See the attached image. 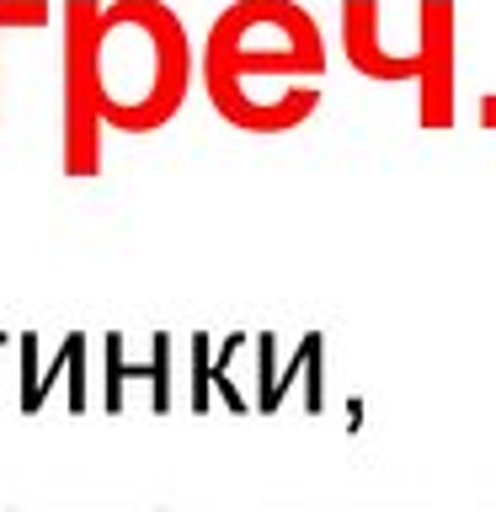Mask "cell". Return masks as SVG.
Segmentation results:
<instances>
[{
	"instance_id": "277c9868",
	"label": "cell",
	"mask_w": 496,
	"mask_h": 512,
	"mask_svg": "<svg viewBox=\"0 0 496 512\" xmlns=\"http://www.w3.org/2000/svg\"><path fill=\"white\" fill-rule=\"evenodd\" d=\"M107 0H64V48H59V166L64 176L102 171V102H96V22Z\"/></svg>"
},
{
	"instance_id": "52a82bcc",
	"label": "cell",
	"mask_w": 496,
	"mask_h": 512,
	"mask_svg": "<svg viewBox=\"0 0 496 512\" xmlns=\"http://www.w3.org/2000/svg\"><path fill=\"white\" fill-rule=\"evenodd\" d=\"M64 374H70V411H86V336H80V331L64 336L48 368H38L32 379H22V411H27V416L43 411L48 395H54V384H59Z\"/></svg>"
},
{
	"instance_id": "6da1fadb",
	"label": "cell",
	"mask_w": 496,
	"mask_h": 512,
	"mask_svg": "<svg viewBox=\"0 0 496 512\" xmlns=\"http://www.w3.org/2000/svg\"><path fill=\"white\" fill-rule=\"evenodd\" d=\"M198 70L214 112L240 134H294L326 102V38L299 0H230Z\"/></svg>"
},
{
	"instance_id": "9c48e42d",
	"label": "cell",
	"mask_w": 496,
	"mask_h": 512,
	"mask_svg": "<svg viewBox=\"0 0 496 512\" xmlns=\"http://www.w3.org/2000/svg\"><path fill=\"white\" fill-rule=\"evenodd\" d=\"M54 6L48 0H0V32L6 27H43Z\"/></svg>"
},
{
	"instance_id": "8992f818",
	"label": "cell",
	"mask_w": 496,
	"mask_h": 512,
	"mask_svg": "<svg viewBox=\"0 0 496 512\" xmlns=\"http://www.w3.org/2000/svg\"><path fill=\"white\" fill-rule=\"evenodd\" d=\"M102 342H107V411H123V384L128 379H150L155 411H171V336L166 331L155 336V358L144 368H134L123 358V336L118 331L102 336Z\"/></svg>"
},
{
	"instance_id": "3957f363",
	"label": "cell",
	"mask_w": 496,
	"mask_h": 512,
	"mask_svg": "<svg viewBox=\"0 0 496 512\" xmlns=\"http://www.w3.org/2000/svg\"><path fill=\"white\" fill-rule=\"evenodd\" d=\"M379 0H342V48L347 64L379 86H416V118L422 128H454L459 112V11L454 0H422L416 6V54L400 59L379 38Z\"/></svg>"
},
{
	"instance_id": "ba28073f",
	"label": "cell",
	"mask_w": 496,
	"mask_h": 512,
	"mask_svg": "<svg viewBox=\"0 0 496 512\" xmlns=\"http://www.w3.org/2000/svg\"><path fill=\"white\" fill-rule=\"evenodd\" d=\"M214 336H192V411H208L214 406Z\"/></svg>"
},
{
	"instance_id": "8fae6325",
	"label": "cell",
	"mask_w": 496,
	"mask_h": 512,
	"mask_svg": "<svg viewBox=\"0 0 496 512\" xmlns=\"http://www.w3.org/2000/svg\"><path fill=\"white\" fill-rule=\"evenodd\" d=\"M0 342H6V336H0Z\"/></svg>"
},
{
	"instance_id": "7a4b0ae2",
	"label": "cell",
	"mask_w": 496,
	"mask_h": 512,
	"mask_svg": "<svg viewBox=\"0 0 496 512\" xmlns=\"http://www.w3.org/2000/svg\"><path fill=\"white\" fill-rule=\"evenodd\" d=\"M192 38L166 0H112L96 22V102L118 134H155L192 91Z\"/></svg>"
},
{
	"instance_id": "5b68a950",
	"label": "cell",
	"mask_w": 496,
	"mask_h": 512,
	"mask_svg": "<svg viewBox=\"0 0 496 512\" xmlns=\"http://www.w3.org/2000/svg\"><path fill=\"white\" fill-rule=\"evenodd\" d=\"M256 352H262V395H256V411H267V416L278 411L283 395H288V384H294L299 374L310 379V384H304V411H310V416L326 411V336L304 331L299 347H294V358L283 363V374H278V336H256Z\"/></svg>"
},
{
	"instance_id": "30bf717a",
	"label": "cell",
	"mask_w": 496,
	"mask_h": 512,
	"mask_svg": "<svg viewBox=\"0 0 496 512\" xmlns=\"http://www.w3.org/2000/svg\"><path fill=\"white\" fill-rule=\"evenodd\" d=\"M475 112H480V128H491V134H496V91H491V96H480V107H475Z\"/></svg>"
}]
</instances>
